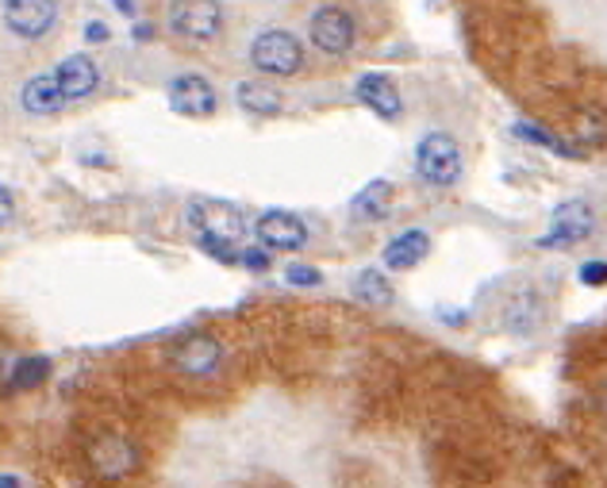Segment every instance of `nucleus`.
Listing matches in <instances>:
<instances>
[{"mask_svg": "<svg viewBox=\"0 0 607 488\" xmlns=\"http://www.w3.org/2000/svg\"><path fill=\"white\" fill-rule=\"evenodd\" d=\"M189 223L196 228L201 246L208 254H216L220 261H231V266L243 258V254L235 251L246 235V219L238 208H231V204H223V201H193L189 204Z\"/></svg>", "mask_w": 607, "mask_h": 488, "instance_id": "nucleus-1", "label": "nucleus"}, {"mask_svg": "<svg viewBox=\"0 0 607 488\" xmlns=\"http://www.w3.org/2000/svg\"><path fill=\"white\" fill-rule=\"evenodd\" d=\"M415 169H419L427 185H457V177H462V146H457V139L447 136V131L423 136L419 146H415Z\"/></svg>", "mask_w": 607, "mask_h": 488, "instance_id": "nucleus-2", "label": "nucleus"}, {"mask_svg": "<svg viewBox=\"0 0 607 488\" xmlns=\"http://www.w3.org/2000/svg\"><path fill=\"white\" fill-rule=\"evenodd\" d=\"M250 62L270 77H288L304 66V47L288 31H262L250 42Z\"/></svg>", "mask_w": 607, "mask_h": 488, "instance_id": "nucleus-3", "label": "nucleus"}, {"mask_svg": "<svg viewBox=\"0 0 607 488\" xmlns=\"http://www.w3.org/2000/svg\"><path fill=\"white\" fill-rule=\"evenodd\" d=\"M169 27H173L181 39L211 42L223 31L220 0H173V4H169Z\"/></svg>", "mask_w": 607, "mask_h": 488, "instance_id": "nucleus-4", "label": "nucleus"}, {"mask_svg": "<svg viewBox=\"0 0 607 488\" xmlns=\"http://www.w3.org/2000/svg\"><path fill=\"white\" fill-rule=\"evenodd\" d=\"M596 231V211L589 208L584 201H566L557 204L554 216H550V231L539 239L542 251H569V246L584 243V239Z\"/></svg>", "mask_w": 607, "mask_h": 488, "instance_id": "nucleus-5", "label": "nucleus"}, {"mask_svg": "<svg viewBox=\"0 0 607 488\" xmlns=\"http://www.w3.org/2000/svg\"><path fill=\"white\" fill-rule=\"evenodd\" d=\"M89 465L96 477L104 480H124L139 470V447L124 435H101L89 447Z\"/></svg>", "mask_w": 607, "mask_h": 488, "instance_id": "nucleus-6", "label": "nucleus"}, {"mask_svg": "<svg viewBox=\"0 0 607 488\" xmlns=\"http://www.w3.org/2000/svg\"><path fill=\"white\" fill-rule=\"evenodd\" d=\"M223 362L220 338L211 335H185L173 350H169V365L185 377H211Z\"/></svg>", "mask_w": 607, "mask_h": 488, "instance_id": "nucleus-7", "label": "nucleus"}, {"mask_svg": "<svg viewBox=\"0 0 607 488\" xmlns=\"http://www.w3.org/2000/svg\"><path fill=\"white\" fill-rule=\"evenodd\" d=\"M169 108L181 112V116H189V119H208V116H216V108H220V97H216L208 77L181 74L169 81Z\"/></svg>", "mask_w": 607, "mask_h": 488, "instance_id": "nucleus-8", "label": "nucleus"}, {"mask_svg": "<svg viewBox=\"0 0 607 488\" xmlns=\"http://www.w3.org/2000/svg\"><path fill=\"white\" fill-rule=\"evenodd\" d=\"M59 20L54 0H4V24L20 39H42Z\"/></svg>", "mask_w": 607, "mask_h": 488, "instance_id": "nucleus-9", "label": "nucleus"}, {"mask_svg": "<svg viewBox=\"0 0 607 488\" xmlns=\"http://www.w3.org/2000/svg\"><path fill=\"white\" fill-rule=\"evenodd\" d=\"M312 42L323 54H346L354 47V16L338 4H327L312 16Z\"/></svg>", "mask_w": 607, "mask_h": 488, "instance_id": "nucleus-10", "label": "nucleus"}, {"mask_svg": "<svg viewBox=\"0 0 607 488\" xmlns=\"http://www.w3.org/2000/svg\"><path fill=\"white\" fill-rule=\"evenodd\" d=\"M258 239H262L266 251H300L308 243V228H304V219L293 216V211L273 208L258 219Z\"/></svg>", "mask_w": 607, "mask_h": 488, "instance_id": "nucleus-11", "label": "nucleus"}, {"mask_svg": "<svg viewBox=\"0 0 607 488\" xmlns=\"http://www.w3.org/2000/svg\"><path fill=\"white\" fill-rule=\"evenodd\" d=\"M358 101H362L370 112H377L380 119H400V112H404L400 89L388 74H362L358 77Z\"/></svg>", "mask_w": 607, "mask_h": 488, "instance_id": "nucleus-12", "label": "nucleus"}, {"mask_svg": "<svg viewBox=\"0 0 607 488\" xmlns=\"http://www.w3.org/2000/svg\"><path fill=\"white\" fill-rule=\"evenodd\" d=\"M54 81H59L66 104L85 101V97L96 89V81H101V69H96V62L89 59V54H69V59L54 69Z\"/></svg>", "mask_w": 607, "mask_h": 488, "instance_id": "nucleus-13", "label": "nucleus"}, {"mask_svg": "<svg viewBox=\"0 0 607 488\" xmlns=\"http://www.w3.org/2000/svg\"><path fill=\"white\" fill-rule=\"evenodd\" d=\"M235 101H238V108H243L246 116H254V119H270V116H277V112L285 108V101H281V89H273L270 81H243L235 89Z\"/></svg>", "mask_w": 607, "mask_h": 488, "instance_id": "nucleus-14", "label": "nucleus"}, {"mask_svg": "<svg viewBox=\"0 0 607 488\" xmlns=\"http://www.w3.org/2000/svg\"><path fill=\"white\" fill-rule=\"evenodd\" d=\"M20 101H24V108L31 112V116H54V112L66 108V97H62V89H59V81H54V74L31 77V81L24 85Z\"/></svg>", "mask_w": 607, "mask_h": 488, "instance_id": "nucleus-15", "label": "nucleus"}, {"mask_svg": "<svg viewBox=\"0 0 607 488\" xmlns=\"http://www.w3.org/2000/svg\"><path fill=\"white\" fill-rule=\"evenodd\" d=\"M388 211H392V185H388L385 177L370 181V185L350 201V216H354L358 223H377V219H385Z\"/></svg>", "mask_w": 607, "mask_h": 488, "instance_id": "nucleus-16", "label": "nucleus"}, {"mask_svg": "<svg viewBox=\"0 0 607 488\" xmlns=\"http://www.w3.org/2000/svg\"><path fill=\"white\" fill-rule=\"evenodd\" d=\"M427 251H430L427 231H404V235H397L385 246V266L388 270H412V266H419L427 258Z\"/></svg>", "mask_w": 607, "mask_h": 488, "instance_id": "nucleus-17", "label": "nucleus"}, {"mask_svg": "<svg viewBox=\"0 0 607 488\" xmlns=\"http://www.w3.org/2000/svg\"><path fill=\"white\" fill-rule=\"evenodd\" d=\"M504 320H507V328H512L515 335H527V331H534V328H539V320H542L539 296H534V293H519L512 304H507Z\"/></svg>", "mask_w": 607, "mask_h": 488, "instance_id": "nucleus-18", "label": "nucleus"}, {"mask_svg": "<svg viewBox=\"0 0 607 488\" xmlns=\"http://www.w3.org/2000/svg\"><path fill=\"white\" fill-rule=\"evenodd\" d=\"M354 296L362 304H373V308H388L392 304V285H388V278L385 273H377V270H362L354 278Z\"/></svg>", "mask_w": 607, "mask_h": 488, "instance_id": "nucleus-19", "label": "nucleus"}, {"mask_svg": "<svg viewBox=\"0 0 607 488\" xmlns=\"http://www.w3.org/2000/svg\"><path fill=\"white\" fill-rule=\"evenodd\" d=\"M47 373H51V362H47V358H24V362H12L9 388H16V393H24V388H39L42 381H47Z\"/></svg>", "mask_w": 607, "mask_h": 488, "instance_id": "nucleus-20", "label": "nucleus"}, {"mask_svg": "<svg viewBox=\"0 0 607 488\" xmlns=\"http://www.w3.org/2000/svg\"><path fill=\"white\" fill-rule=\"evenodd\" d=\"M515 136H519V139H531V143L550 146V151H554V154H569L566 146H561L554 136H550V131H542V127H534V124H515Z\"/></svg>", "mask_w": 607, "mask_h": 488, "instance_id": "nucleus-21", "label": "nucleus"}, {"mask_svg": "<svg viewBox=\"0 0 607 488\" xmlns=\"http://www.w3.org/2000/svg\"><path fill=\"white\" fill-rule=\"evenodd\" d=\"M285 281H288V285L312 288V285H320V281H323V273L315 270V266H288V270H285Z\"/></svg>", "mask_w": 607, "mask_h": 488, "instance_id": "nucleus-22", "label": "nucleus"}, {"mask_svg": "<svg viewBox=\"0 0 607 488\" xmlns=\"http://www.w3.org/2000/svg\"><path fill=\"white\" fill-rule=\"evenodd\" d=\"M581 285H607V261H584Z\"/></svg>", "mask_w": 607, "mask_h": 488, "instance_id": "nucleus-23", "label": "nucleus"}, {"mask_svg": "<svg viewBox=\"0 0 607 488\" xmlns=\"http://www.w3.org/2000/svg\"><path fill=\"white\" fill-rule=\"evenodd\" d=\"M246 266V270H258L266 273L270 270V251H243V258H238Z\"/></svg>", "mask_w": 607, "mask_h": 488, "instance_id": "nucleus-24", "label": "nucleus"}, {"mask_svg": "<svg viewBox=\"0 0 607 488\" xmlns=\"http://www.w3.org/2000/svg\"><path fill=\"white\" fill-rule=\"evenodd\" d=\"M12 211H16V201L4 185H0V228H9L12 223Z\"/></svg>", "mask_w": 607, "mask_h": 488, "instance_id": "nucleus-25", "label": "nucleus"}, {"mask_svg": "<svg viewBox=\"0 0 607 488\" xmlns=\"http://www.w3.org/2000/svg\"><path fill=\"white\" fill-rule=\"evenodd\" d=\"M85 35H89V39H93V42H101V39H108V27L96 24V20H93V24H89V31H85Z\"/></svg>", "mask_w": 607, "mask_h": 488, "instance_id": "nucleus-26", "label": "nucleus"}, {"mask_svg": "<svg viewBox=\"0 0 607 488\" xmlns=\"http://www.w3.org/2000/svg\"><path fill=\"white\" fill-rule=\"evenodd\" d=\"M0 488H20V480L9 477V473H0Z\"/></svg>", "mask_w": 607, "mask_h": 488, "instance_id": "nucleus-27", "label": "nucleus"}, {"mask_svg": "<svg viewBox=\"0 0 607 488\" xmlns=\"http://www.w3.org/2000/svg\"><path fill=\"white\" fill-rule=\"evenodd\" d=\"M119 4V12H131V0H116Z\"/></svg>", "mask_w": 607, "mask_h": 488, "instance_id": "nucleus-28", "label": "nucleus"}]
</instances>
